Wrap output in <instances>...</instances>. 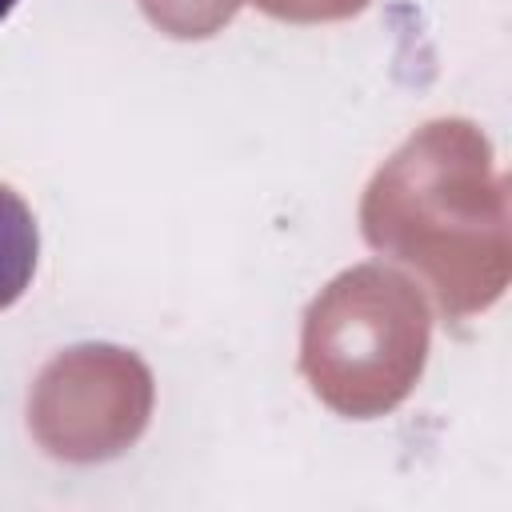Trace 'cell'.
Here are the masks:
<instances>
[{"instance_id":"cell-1","label":"cell","mask_w":512,"mask_h":512,"mask_svg":"<svg viewBox=\"0 0 512 512\" xmlns=\"http://www.w3.org/2000/svg\"><path fill=\"white\" fill-rule=\"evenodd\" d=\"M40 228L16 188L0 184V312L12 308L36 276Z\"/></svg>"},{"instance_id":"cell-2","label":"cell","mask_w":512,"mask_h":512,"mask_svg":"<svg viewBox=\"0 0 512 512\" xmlns=\"http://www.w3.org/2000/svg\"><path fill=\"white\" fill-rule=\"evenodd\" d=\"M16 4H20V0H0V24H4V20H8V12H12V8H16Z\"/></svg>"}]
</instances>
